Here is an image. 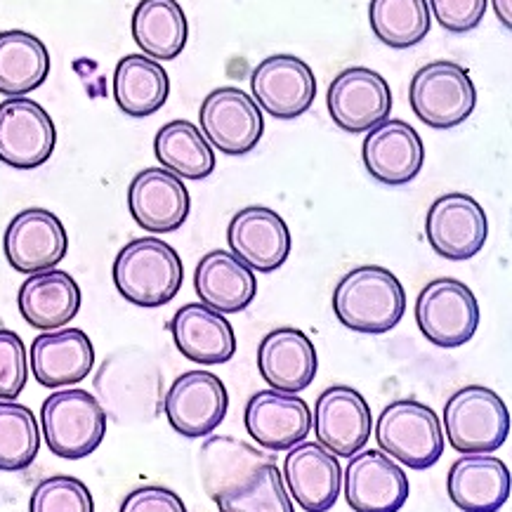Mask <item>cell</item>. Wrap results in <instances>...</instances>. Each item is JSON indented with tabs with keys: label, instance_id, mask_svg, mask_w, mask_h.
Segmentation results:
<instances>
[{
	"label": "cell",
	"instance_id": "cell-1",
	"mask_svg": "<svg viewBox=\"0 0 512 512\" xmlns=\"http://www.w3.org/2000/svg\"><path fill=\"white\" fill-rule=\"evenodd\" d=\"M201 484L222 512H293L274 456L241 439L218 435L199 451Z\"/></svg>",
	"mask_w": 512,
	"mask_h": 512
},
{
	"label": "cell",
	"instance_id": "cell-2",
	"mask_svg": "<svg viewBox=\"0 0 512 512\" xmlns=\"http://www.w3.org/2000/svg\"><path fill=\"white\" fill-rule=\"evenodd\" d=\"M333 312L350 331L371 336L392 331L406 312L402 281L385 267H354L333 291Z\"/></svg>",
	"mask_w": 512,
	"mask_h": 512
},
{
	"label": "cell",
	"instance_id": "cell-3",
	"mask_svg": "<svg viewBox=\"0 0 512 512\" xmlns=\"http://www.w3.org/2000/svg\"><path fill=\"white\" fill-rule=\"evenodd\" d=\"M111 274L118 293L137 307L168 305L185 279V269L175 248L154 236H144L123 246Z\"/></svg>",
	"mask_w": 512,
	"mask_h": 512
},
{
	"label": "cell",
	"instance_id": "cell-4",
	"mask_svg": "<svg viewBox=\"0 0 512 512\" xmlns=\"http://www.w3.org/2000/svg\"><path fill=\"white\" fill-rule=\"evenodd\" d=\"M107 418V411L93 392L78 387L59 390L43 402V437L52 454L78 461L102 444L107 435Z\"/></svg>",
	"mask_w": 512,
	"mask_h": 512
},
{
	"label": "cell",
	"instance_id": "cell-5",
	"mask_svg": "<svg viewBox=\"0 0 512 512\" xmlns=\"http://www.w3.org/2000/svg\"><path fill=\"white\" fill-rule=\"evenodd\" d=\"M444 430L458 454H494L510 435V411L494 390L468 385L446 402Z\"/></svg>",
	"mask_w": 512,
	"mask_h": 512
},
{
	"label": "cell",
	"instance_id": "cell-6",
	"mask_svg": "<svg viewBox=\"0 0 512 512\" xmlns=\"http://www.w3.org/2000/svg\"><path fill=\"white\" fill-rule=\"evenodd\" d=\"M378 446L411 470H428L444 454L439 416L416 399L387 404L376 423Z\"/></svg>",
	"mask_w": 512,
	"mask_h": 512
},
{
	"label": "cell",
	"instance_id": "cell-7",
	"mask_svg": "<svg viewBox=\"0 0 512 512\" xmlns=\"http://www.w3.org/2000/svg\"><path fill=\"white\" fill-rule=\"evenodd\" d=\"M409 102L425 126L451 130L468 121L477 107V88L463 67L449 59L420 67L411 78Z\"/></svg>",
	"mask_w": 512,
	"mask_h": 512
},
{
	"label": "cell",
	"instance_id": "cell-8",
	"mask_svg": "<svg viewBox=\"0 0 512 512\" xmlns=\"http://www.w3.org/2000/svg\"><path fill=\"white\" fill-rule=\"evenodd\" d=\"M416 324L425 340L437 347L449 350L470 343L479 326L475 293L451 277L430 281L418 295Z\"/></svg>",
	"mask_w": 512,
	"mask_h": 512
},
{
	"label": "cell",
	"instance_id": "cell-9",
	"mask_svg": "<svg viewBox=\"0 0 512 512\" xmlns=\"http://www.w3.org/2000/svg\"><path fill=\"white\" fill-rule=\"evenodd\" d=\"M201 133L227 156L251 154L265 133L260 104L239 88L213 90L199 111Z\"/></svg>",
	"mask_w": 512,
	"mask_h": 512
},
{
	"label": "cell",
	"instance_id": "cell-10",
	"mask_svg": "<svg viewBox=\"0 0 512 512\" xmlns=\"http://www.w3.org/2000/svg\"><path fill=\"white\" fill-rule=\"evenodd\" d=\"M425 234L435 253L446 260L475 258L487 244L489 220L475 196L449 192L432 201L425 218Z\"/></svg>",
	"mask_w": 512,
	"mask_h": 512
},
{
	"label": "cell",
	"instance_id": "cell-11",
	"mask_svg": "<svg viewBox=\"0 0 512 512\" xmlns=\"http://www.w3.org/2000/svg\"><path fill=\"white\" fill-rule=\"evenodd\" d=\"M57 130L48 111L29 97L0 104V161L17 170L43 166L55 152Z\"/></svg>",
	"mask_w": 512,
	"mask_h": 512
},
{
	"label": "cell",
	"instance_id": "cell-12",
	"mask_svg": "<svg viewBox=\"0 0 512 512\" xmlns=\"http://www.w3.org/2000/svg\"><path fill=\"white\" fill-rule=\"evenodd\" d=\"M328 114L340 130L350 135L369 133L387 121L392 111L390 85L378 71L352 67L333 78L326 95Z\"/></svg>",
	"mask_w": 512,
	"mask_h": 512
},
{
	"label": "cell",
	"instance_id": "cell-13",
	"mask_svg": "<svg viewBox=\"0 0 512 512\" xmlns=\"http://www.w3.org/2000/svg\"><path fill=\"white\" fill-rule=\"evenodd\" d=\"M229 409L227 387L208 371H187L173 380L163 411L177 435L206 437L225 420Z\"/></svg>",
	"mask_w": 512,
	"mask_h": 512
},
{
	"label": "cell",
	"instance_id": "cell-14",
	"mask_svg": "<svg viewBox=\"0 0 512 512\" xmlns=\"http://www.w3.org/2000/svg\"><path fill=\"white\" fill-rule=\"evenodd\" d=\"M253 100L279 121L303 116L317 97V78L310 64L293 55H272L251 76Z\"/></svg>",
	"mask_w": 512,
	"mask_h": 512
},
{
	"label": "cell",
	"instance_id": "cell-15",
	"mask_svg": "<svg viewBox=\"0 0 512 512\" xmlns=\"http://www.w3.org/2000/svg\"><path fill=\"white\" fill-rule=\"evenodd\" d=\"M5 258L22 274H36L57 267L69 248L62 220L45 208H26L5 229Z\"/></svg>",
	"mask_w": 512,
	"mask_h": 512
},
{
	"label": "cell",
	"instance_id": "cell-16",
	"mask_svg": "<svg viewBox=\"0 0 512 512\" xmlns=\"http://www.w3.org/2000/svg\"><path fill=\"white\" fill-rule=\"evenodd\" d=\"M343 479L345 501L357 512H395L409 498V477L385 451H357Z\"/></svg>",
	"mask_w": 512,
	"mask_h": 512
},
{
	"label": "cell",
	"instance_id": "cell-17",
	"mask_svg": "<svg viewBox=\"0 0 512 512\" xmlns=\"http://www.w3.org/2000/svg\"><path fill=\"white\" fill-rule=\"evenodd\" d=\"M366 173L380 185L402 187L416 180L425 163V147L418 130L399 118H387L369 130L361 147Z\"/></svg>",
	"mask_w": 512,
	"mask_h": 512
},
{
	"label": "cell",
	"instance_id": "cell-18",
	"mask_svg": "<svg viewBox=\"0 0 512 512\" xmlns=\"http://www.w3.org/2000/svg\"><path fill=\"white\" fill-rule=\"evenodd\" d=\"M312 423L319 444L345 458L364 449L373 428L371 409L364 395L347 385H333L321 392Z\"/></svg>",
	"mask_w": 512,
	"mask_h": 512
},
{
	"label": "cell",
	"instance_id": "cell-19",
	"mask_svg": "<svg viewBox=\"0 0 512 512\" xmlns=\"http://www.w3.org/2000/svg\"><path fill=\"white\" fill-rule=\"evenodd\" d=\"M133 220L152 234H168L185 225L192 199L182 177L168 168H147L133 177L128 189Z\"/></svg>",
	"mask_w": 512,
	"mask_h": 512
},
{
	"label": "cell",
	"instance_id": "cell-20",
	"mask_svg": "<svg viewBox=\"0 0 512 512\" xmlns=\"http://www.w3.org/2000/svg\"><path fill=\"white\" fill-rule=\"evenodd\" d=\"M284 482L293 501L307 512H326L343 491V468L338 456L319 442H300L288 449Z\"/></svg>",
	"mask_w": 512,
	"mask_h": 512
},
{
	"label": "cell",
	"instance_id": "cell-21",
	"mask_svg": "<svg viewBox=\"0 0 512 512\" xmlns=\"http://www.w3.org/2000/svg\"><path fill=\"white\" fill-rule=\"evenodd\" d=\"M244 423L262 449L288 451L310 435L312 413L305 399L272 387L248 399Z\"/></svg>",
	"mask_w": 512,
	"mask_h": 512
},
{
	"label": "cell",
	"instance_id": "cell-22",
	"mask_svg": "<svg viewBox=\"0 0 512 512\" xmlns=\"http://www.w3.org/2000/svg\"><path fill=\"white\" fill-rule=\"evenodd\" d=\"M227 244L241 262L255 272H274L291 253V232L277 210L248 206L227 227Z\"/></svg>",
	"mask_w": 512,
	"mask_h": 512
},
{
	"label": "cell",
	"instance_id": "cell-23",
	"mask_svg": "<svg viewBox=\"0 0 512 512\" xmlns=\"http://www.w3.org/2000/svg\"><path fill=\"white\" fill-rule=\"evenodd\" d=\"M258 369L269 387L298 395L317 376V350L300 328H274L258 347Z\"/></svg>",
	"mask_w": 512,
	"mask_h": 512
},
{
	"label": "cell",
	"instance_id": "cell-24",
	"mask_svg": "<svg viewBox=\"0 0 512 512\" xmlns=\"http://www.w3.org/2000/svg\"><path fill=\"white\" fill-rule=\"evenodd\" d=\"M510 487L508 465L489 454H463L446 477L451 503L465 512L501 510L510 498Z\"/></svg>",
	"mask_w": 512,
	"mask_h": 512
},
{
	"label": "cell",
	"instance_id": "cell-25",
	"mask_svg": "<svg viewBox=\"0 0 512 512\" xmlns=\"http://www.w3.org/2000/svg\"><path fill=\"white\" fill-rule=\"evenodd\" d=\"M95 347L81 328H62L38 336L31 343V371L43 387L76 385L90 376Z\"/></svg>",
	"mask_w": 512,
	"mask_h": 512
},
{
	"label": "cell",
	"instance_id": "cell-26",
	"mask_svg": "<svg viewBox=\"0 0 512 512\" xmlns=\"http://www.w3.org/2000/svg\"><path fill=\"white\" fill-rule=\"evenodd\" d=\"M175 347L189 361L203 366L225 364L236 352L234 328L225 314L203 303H189L170 321Z\"/></svg>",
	"mask_w": 512,
	"mask_h": 512
},
{
	"label": "cell",
	"instance_id": "cell-27",
	"mask_svg": "<svg viewBox=\"0 0 512 512\" xmlns=\"http://www.w3.org/2000/svg\"><path fill=\"white\" fill-rule=\"evenodd\" d=\"M17 305L26 324L41 331H55L74 321L81 310V286L69 272L45 269L31 274L19 286Z\"/></svg>",
	"mask_w": 512,
	"mask_h": 512
},
{
	"label": "cell",
	"instance_id": "cell-28",
	"mask_svg": "<svg viewBox=\"0 0 512 512\" xmlns=\"http://www.w3.org/2000/svg\"><path fill=\"white\" fill-rule=\"evenodd\" d=\"M194 288L203 305L222 314L244 312L258 293L253 269L229 251L203 255L194 272Z\"/></svg>",
	"mask_w": 512,
	"mask_h": 512
},
{
	"label": "cell",
	"instance_id": "cell-29",
	"mask_svg": "<svg viewBox=\"0 0 512 512\" xmlns=\"http://www.w3.org/2000/svg\"><path fill=\"white\" fill-rule=\"evenodd\" d=\"M170 78L159 62L147 55H126L114 71V100L123 114L152 116L168 102Z\"/></svg>",
	"mask_w": 512,
	"mask_h": 512
},
{
	"label": "cell",
	"instance_id": "cell-30",
	"mask_svg": "<svg viewBox=\"0 0 512 512\" xmlns=\"http://www.w3.org/2000/svg\"><path fill=\"white\" fill-rule=\"evenodd\" d=\"M130 26L137 48L163 62L180 55L189 38L187 15L177 0H140Z\"/></svg>",
	"mask_w": 512,
	"mask_h": 512
},
{
	"label": "cell",
	"instance_id": "cell-31",
	"mask_svg": "<svg viewBox=\"0 0 512 512\" xmlns=\"http://www.w3.org/2000/svg\"><path fill=\"white\" fill-rule=\"evenodd\" d=\"M50 74V52L29 31L0 34V95L24 97L41 88Z\"/></svg>",
	"mask_w": 512,
	"mask_h": 512
},
{
	"label": "cell",
	"instance_id": "cell-32",
	"mask_svg": "<svg viewBox=\"0 0 512 512\" xmlns=\"http://www.w3.org/2000/svg\"><path fill=\"white\" fill-rule=\"evenodd\" d=\"M154 154L163 168L182 180H203L215 170L213 144L194 123L170 121L156 133Z\"/></svg>",
	"mask_w": 512,
	"mask_h": 512
},
{
	"label": "cell",
	"instance_id": "cell-33",
	"mask_svg": "<svg viewBox=\"0 0 512 512\" xmlns=\"http://www.w3.org/2000/svg\"><path fill=\"white\" fill-rule=\"evenodd\" d=\"M369 22L380 43L406 50L428 36L432 12L428 0H371Z\"/></svg>",
	"mask_w": 512,
	"mask_h": 512
},
{
	"label": "cell",
	"instance_id": "cell-34",
	"mask_svg": "<svg viewBox=\"0 0 512 512\" xmlns=\"http://www.w3.org/2000/svg\"><path fill=\"white\" fill-rule=\"evenodd\" d=\"M41 449V430L29 406L0 402V470L19 472L36 461Z\"/></svg>",
	"mask_w": 512,
	"mask_h": 512
},
{
	"label": "cell",
	"instance_id": "cell-35",
	"mask_svg": "<svg viewBox=\"0 0 512 512\" xmlns=\"http://www.w3.org/2000/svg\"><path fill=\"white\" fill-rule=\"evenodd\" d=\"M29 508L31 512H93L95 501L81 479L55 475L34 489Z\"/></svg>",
	"mask_w": 512,
	"mask_h": 512
},
{
	"label": "cell",
	"instance_id": "cell-36",
	"mask_svg": "<svg viewBox=\"0 0 512 512\" xmlns=\"http://www.w3.org/2000/svg\"><path fill=\"white\" fill-rule=\"evenodd\" d=\"M29 364L22 338L10 328H0V399H17L22 395Z\"/></svg>",
	"mask_w": 512,
	"mask_h": 512
},
{
	"label": "cell",
	"instance_id": "cell-37",
	"mask_svg": "<svg viewBox=\"0 0 512 512\" xmlns=\"http://www.w3.org/2000/svg\"><path fill=\"white\" fill-rule=\"evenodd\" d=\"M489 0H428L439 26L451 34H468L484 19Z\"/></svg>",
	"mask_w": 512,
	"mask_h": 512
},
{
	"label": "cell",
	"instance_id": "cell-38",
	"mask_svg": "<svg viewBox=\"0 0 512 512\" xmlns=\"http://www.w3.org/2000/svg\"><path fill=\"white\" fill-rule=\"evenodd\" d=\"M123 512H185V501L163 487H142L130 491L121 503Z\"/></svg>",
	"mask_w": 512,
	"mask_h": 512
},
{
	"label": "cell",
	"instance_id": "cell-39",
	"mask_svg": "<svg viewBox=\"0 0 512 512\" xmlns=\"http://www.w3.org/2000/svg\"><path fill=\"white\" fill-rule=\"evenodd\" d=\"M494 5V12L505 29L512 31V0H491Z\"/></svg>",
	"mask_w": 512,
	"mask_h": 512
}]
</instances>
